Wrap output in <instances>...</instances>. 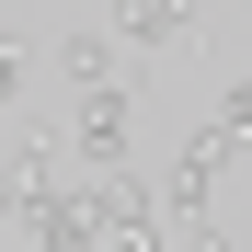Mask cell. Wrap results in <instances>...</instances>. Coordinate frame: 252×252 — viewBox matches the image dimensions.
<instances>
[{
  "mask_svg": "<svg viewBox=\"0 0 252 252\" xmlns=\"http://www.w3.org/2000/svg\"><path fill=\"white\" fill-rule=\"evenodd\" d=\"M23 241H34V252H103V218H92L80 195H34V206H23Z\"/></svg>",
  "mask_w": 252,
  "mask_h": 252,
  "instance_id": "obj_2",
  "label": "cell"
},
{
  "mask_svg": "<svg viewBox=\"0 0 252 252\" xmlns=\"http://www.w3.org/2000/svg\"><path fill=\"white\" fill-rule=\"evenodd\" d=\"M115 23H126V46H184L195 0H115Z\"/></svg>",
  "mask_w": 252,
  "mask_h": 252,
  "instance_id": "obj_3",
  "label": "cell"
},
{
  "mask_svg": "<svg viewBox=\"0 0 252 252\" xmlns=\"http://www.w3.org/2000/svg\"><path fill=\"white\" fill-rule=\"evenodd\" d=\"M172 252H241V241H229L218 218H184V229H172Z\"/></svg>",
  "mask_w": 252,
  "mask_h": 252,
  "instance_id": "obj_6",
  "label": "cell"
},
{
  "mask_svg": "<svg viewBox=\"0 0 252 252\" xmlns=\"http://www.w3.org/2000/svg\"><path fill=\"white\" fill-rule=\"evenodd\" d=\"M0 58H23V46H12V23H0Z\"/></svg>",
  "mask_w": 252,
  "mask_h": 252,
  "instance_id": "obj_8",
  "label": "cell"
},
{
  "mask_svg": "<svg viewBox=\"0 0 252 252\" xmlns=\"http://www.w3.org/2000/svg\"><path fill=\"white\" fill-rule=\"evenodd\" d=\"M58 69H69V92H115V34H103V23H80L69 46H58Z\"/></svg>",
  "mask_w": 252,
  "mask_h": 252,
  "instance_id": "obj_4",
  "label": "cell"
},
{
  "mask_svg": "<svg viewBox=\"0 0 252 252\" xmlns=\"http://www.w3.org/2000/svg\"><path fill=\"white\" fill-rule=\"evenodd\" d=\"M218 126H229V149H252V80H229V92H218Z\"/></svg>",
  "mask_w": 252,
  "mask_h": 252,
  "instance_id": "obj_5",
  "label": "cell"
},
{
  "mask_svg": "<svg viewBox=\"0 0 252 252\" xmlns=\"http://www.w3.org/2000/svg\"><path fill=\"white\" fill-rule=\"evenodd\" d=\"M103 252H172V229H160V218H138V229H115Z\"/></svg>",
  "mask_w": 252,
  "mask_h": 252,
  "instance_id": "obj_7",
  "label": "cell"
},
{
  "mask_svg": "<svg viewBox=\"0 0 252 252\" xmlns=\"http://www.w3.org/2000/svg\"><path fill=\"white\" fill-rule=\"evenodd\" d=\"M126 138H138V92H80V115H69V149L92 160V172H126Z\"/></svg>",
  "mask_w": 252,
  "mask_h": 252,
  "instance_id": "obj_1",
  "label": "cell"
}]
</instances>
